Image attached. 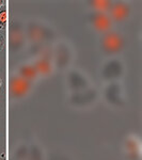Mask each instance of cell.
<instances>
[{
  "mask_svg": "<svg viewBox=\"0 0 142 160\" xmlns=\"http://www.w3.org/2000/svg\"><path fill=\"white\" fill-rule=\"evenodd\" d=\"M30 89V82L20 76L12 77L10 80V92L13 97H23Z\"/></svg>",
  "mask_w": 142,
  "mask_h": 160,
  "instance_id": "obj_1",
  "label": "cell"
},
{
  "mask_svg": "<svg viewBox=\"0 0 142 160\" xmlns=\"http://www.w3.org/2000/svg\"><path fill=\"white\" fill-rule=\"evenodd\" d=\"M103 47L104 49L109 53L118 52L122 49L123 47V41L119 34L114 32L108 33L103 38Z\"/></svg>",
  "mask_w": 142,
  "mask_h": 160,
  "instance_id": "obj_2",
  "label": "cell"
},
{
  "mask_svg": "<svg viewBox=\"0 0 142 160\" xmlns=\"http://www.w3.org/2000/svg\"><path fill=\"white\" fill-rule=\"evenodd\" d=\"M92 22L94 25L95 29L99 31H106L111 26V22H110L109 17L104 13H96V14L93 15Z\"/></svg>",
  "mask_w": 142,
  "mask_h": 160,
  "instance_id": "obj_3",
  "label": "cell"
},
{
  "mask_svg": "<svg viewBox=\"0 0 142 160\" xmlns=\"http://www.w3.org/2000/svg\"><path fill=\"white\" fill-rule=\"evenodd\" d=\"M110 13H111V16L114 19L123 20L129 14V9H128L127 6L123 3H117L110 9Z\"/></svg>",
  "mask_w": 142,
  "mask_h": 160,
  "instance_id": "obj_4",
  "label": "cell"
},
{
  "mask_svg": "<svg viewBox=\"0 0 142 160\" xmlns=\"http://www.w3.org/2000/svg\"><path fill=\"white\" fill-rule=\"evenodd\" d=\"M37 75H38L37 69L32 65H23L19 68V76L23 77L26 80H28V81L31 79H34L37 77Z\"/></svg>",
  "mask_w": 142,
  "mask_h": 160,
  "instance_id": "obj_5",
  "label": "cell"
},
{
  "mask_svg": "<svg viewBox=\"0 0 142 160\" xmlns=\"http://www.w3.org/2000/svg\"><path fill=\"white\" fill-rule=\"evenodd\" d=\"M37 69L38 73H41L43 75H47L50 73V64L46 59H40L35 62V64L33 65Z\"/></svg>",
  "mask_w": 142,
  "mask_h": 160,
  "instance_id": "obj_6",
  "label": "cell"
},
{
  "mask_svg": "<svg viewBox=\"0 0 142 160\" xmlns=\"http://www.w3.org/2000/svg\"><path fill=\"white\" fill-rule=\"evenodd\" d=\"M23 37L18 30H12L11 32V45L12 46H19L22 43Z\"/></svg>",
  "mask_w": 142,
  "mask_h": 160,
  "instance_id": "obj_7",
  "label": "cell"
},
{
  "mask_svg": "<svg viewBox=\"0 0 142 160\" xmlns=\"http://www.w3.org/2000/svg\"><path fill=\"white\" fill-rule=\"evenodd\" d=\"M92 6L95 8V9L99 10V11H103V10H107L109 8L110 3L109 1H104V0H96V1H92Z\"/></svg>",
  "mask_w": 142,
  "mask_h": 160,
  "instance_id": "obj_8",
  "label": "cell"
},
{
  "mask_svg": "<svg viewBox=\"0 0 142 160\" xmlns=\"http://www.w3.org/2000/svg\"><path fill=\"white\" fill-rule=\"evenodd\" d=\"M7 22V10L2 8L0 10V27H3Z\"/></svg>",
  "mask_w": 142,
  "mask_h": 160,
  "instance_id": "obj_9",
  "label": "cell"
},
{
  "mask_svg": "<svg viewBox=\"0 0 142 160\" xmlns=\"http://www.w3.org/2000/svg\"><path fill=\"white\" fill-rule=\"evenodd\" d=\"M1 47H2V38H0V49H1Z\"/></svg>",
  "mask_w": 142,
  "mask_h": 160,
  "instance_id": "obj_10",
  "label": "cell"
},
{
  "mask_svg": "<svg viewBox=\"0 0 142 160\" xmlns=\"http://www.w3.org/2000/svg\"><path fill=\"white\" fill-rule=\"evenodd\" d=\"M2 4H3V1H2V0H0V6H2Z\"/></svg>",
  "mask_w": 142,
  "mask_h": 160,
  "instance_id": "obj_11",
  "label": "cell"
},
{
  "mask_svg": "<svg viewBox=\"0 0 142 160\" xmlns=\"http://www.w3.org/2000/svg\"><path fill=\"white\" fill-rule=\"evenodd\" d=\"M0 86H1V80H0Z\"/></svg>",
  "mask_w": 142,
  "mask_h": 160,
  "instance_id": "obj_12",
  "label": "cell"
}]
</instances>
